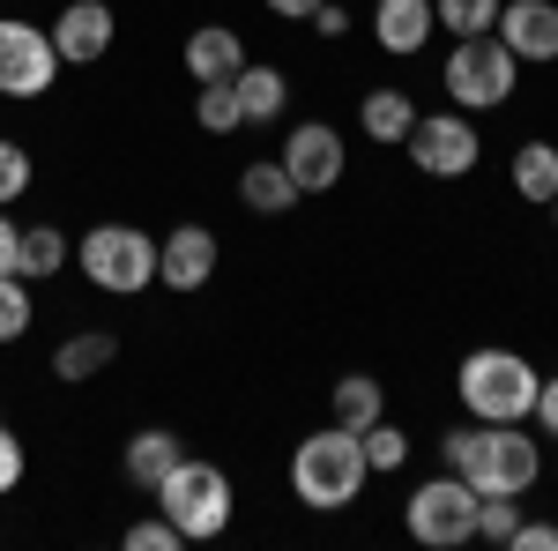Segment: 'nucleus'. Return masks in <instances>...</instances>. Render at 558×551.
<instances>
[{
	"instance_id": "f257e3e1",
	"label": "nucleus",
	"mask_w": 558,
	"mask_h": 551,
	"mask_svg": "<svg viewBox=\"0 0 558 551\" xmlns=\"http://www.w3.org/2000/svg\"><path fill=\"white\" fill-rule=\"evenodd\" d=\"M439 455L454 477H470L476 492H529L536 477H544V440L536 432H521V424H454L447 440H439Z\"/></svg>"
},
{
	"instance_id": "f03ea898",
	"label": "nucleus",
	"mask_w": 558,
	"mask_h": 551,
	"mask_svg": "<svg viewBox=\"0 0 558 551\" xmlns=\"http://www.w3.org/2000/svg\"><path fill=\"white\" fill-rule=\"evenodd\" d=\"M365 477H373V463H365V440H357L350 424H320V432H305L299 455H291V492H299L313 514L350 507V500L365 492Z\"/></svg>"
},
{
	"instance_id": "7ed1b4c3",
	"label": "nucleus",
	"mask_w": 558,
	"mask_h": 551,
	"mask_svg": "<svg viewBox=\"0 0 558 551\" xmlns=\"http://www.w3.org/2000/svg\"><path fill=\"white\" fill-rule=\"evenodd\" d=\"M454 387H462L470 418H484V424H521L536 410V366H529L521 350H499V343L470 350L462 373H454Z\"/></svg>"
},
{
	"instance_id": "20e7f679",
	"label": "nucleus",
	"mask_w": 558,
	"mask_h": 551,
	"mask_svg": "<svg viewBox=\"0 0 558 551\" xmlns=\"http://www.w3.org/2000/svg\"><path fill=\"white\" fill-rule=\"evenodd\" d=\"M157 507L165 522L179 529V544H209L231 529V477L216 463H194V455H179L165 469V484H157Z\"/></svg>"
},
{
	"instance_id": "39448f33",
	"label": "nucleus",
	"mask_w": 558,
	"mask_h": 551,
	"mask_svg": "<svg viewBox=\"0 0 558 551\" xmlns=\"http://www.w3.org/2000/svg\"><path fill=\"white\" fill-rule=\"evenodd\" d=\"M439 83L454 97V112H499L521 83V60L499 45V31H484V38H454L447 52V68H439Z\"/></svg>"
},
{
	"instance_id": "423d86ee",
	"label": "nucleus",
	"mask_w": 558,
	"mask_h": 551,
	"mask_svg": "<svg viewBox=\"0 0 558 551\" xmlns=\"http://www.w3.org/2000/svg\"><path fill=\"white\" fill-rule=\"evenodd\" d=\"M75 268H83L97 291L112 298H134L157 284V239L149 231H134V224H97L75 239Z\"/></svg>"
},
{
	"instance_id": "0eeeda50",
	"label": "nucleus",
	"mask_w": 558,
	"mask_h": 551,
	"mask_svg": "<svg viewBox=\"0 0 558 551\" xmlns=\"http://www.w3.org/2000/svg\"><path fill=\"white\" fill-rule=\"evenodd\" d=\"M402 522H410V537L432 551H454L476 537V484L470 477H432V484H417L410 492V507H402Z\"/></svg>"
},
{
	"instance_id": "6e6552de",
	"label": "nucleus",
	"mask_w": 558,
	"mask_h": 551,
	"mask_svg": "<svg viewBox=\"0 0 558 551\" xmlns=\"http://www.w3.org/2000/svg\"><path fill=\"white\" fill-rule=\"evenodd\" d=\"M402 149L417 157L425 179H462V171H476V157H484L470 112H417V128L402 134Z\"/></svg>"
},
{
	"instance_id": "1a4fd4ad",
	"label": "nucleus",
	"mask_w": 558,
	"mask_h": 551,
	"mask_svg": "<svg viewBox=\"0 0 558 551\" xmlns=\"http://www.w3.org/2000/svg\"><path fill=\"white\" fill-rule=\"evenodd\" d=\"M52 75H60L52 31L23 23V15H0V97H45Z\"/></svg>"
},
{
	"instance_id": "9d476101",
	"label": "nucleus",
	"mask_w": 558,
	"mask_h": 551,
	"mask_svg": "<svg viewBox=\"0 0 558 551\" xmlns=\"http://www.w3.org/2000/svg\"><path fill=\"white\" fill-rule=\"evenodd\" d=\"M276 165L299 179V194H328V187H343L350 149H343V134L328 128V120H299V134L283 142V157H276Z\"/></svg>"
},
{
	"instance_id": "9b49d317",
	"label": "nucleus",
	"mask_w": 558,
	"mask_h": 551,
	"mask_svg": "<svg viewBox=\"0 0 558 551\" xmlns=\"http://www.w3.org/2000/svg\"><path fill=\"white\" fill-rule=\"evenodd\" d=\"M120 38V15L105 8V0H68L60 8V23H52V52L68 60V68H97L105 52Z\"/></svg>"
},
{
	"instance_id": "f8f14e48",
	"label": "nucleus",
	"mask_w": 558,
	"mask_h": 551,
	"mask_svg": "<svg viewBox=\"0 0 558 551\" xmlns=\"http://www.w3.org/2000/svg\"><path fill=\"white\" fill-rule=\"evenodd\" d=\"M209 276H216V231L209 224H179L172 239H157V284L202 291Z\"/></svg>"
},
{
	"instance_id": "ddd939ff",
	"label": "nucleus",
	"mask_w": 558,
	"mask_h": 551,
	"mask_svg": "<svg viewBox=\"0 0 558 551\" xmlns=\"http://www.w3.org/2000/svg\"><path fill=\"white\" fill-rule=\"evenodd\" d=\"M492 31L514 60H558V0H507Z\"/></svg>"
},
{
	"instance_id": "4468645a",
	"label": "nucleus",
	"mask_w": 558,
	"mask_h": 551,
	"mask_svg": "<svg viewBox=\"0 0 558 551\" xmlns=\"http://www.w3.org/2000/svg\"><path fill=\"white\" fill-rule=\"evenodd\" d=\"M432 31H439L432 0H380V8H373V38H380V52H395V60L425 52Z\"/></svg>"
},
{
	"instance_id": "2eb2a0df",
	"label": "nucleus",
	"mask_w": 558,
	"mask_h": 551,
	"mask_svg": "<svg viewBox=\"0 0 558 551\" xmlns=\"http://www.w3.org/2000/svg\"><path fill=\"white\" fill-rule=\"evenodd\" d=\"M246 68V38L231 31V23H202L194 38H186V75L194 83H231Z\"/></svg>"
},
{
	"instance_id": "dca6fc26",
	"label": "nucleus",
	"mask_w": 558,
	"mask_h": 551,
	"mask_svg": "<svg viewBox=\"0 0 558 551\" xmlns=\"http://www.w3.org/2000/svg\"><path fill=\"white\" fill-rule=\"evenodd\" d=\"M231 89H239V120H246V128H276V120H283V105H291L283 68H260V60H246V68L231 75Z\"/></svg>"
},
{
	"instance_id": "f3484780",
	"label": "nucleus",
	"mask_w": 558,
	"mask_h": 551,
	"mask_svg": "<svg viewBox=\"0 0 558 551\" xmlns=\"http://www.w3.org/2000/svg\"><path fill=\"white\" fill-rule=\"evenodd\" d=\"M112 358H120V336H105V328H83V336H68L60 350H52V381L83 387V381H97Z\"/></svg>"
},
{
	"instance_id": "a211bd4d",
	"label": "nucleus",
	"mask_w": 558,
	"mask_h": 551,
	"mask_svg": "<svg viewBox=\"0 0 558 551\" xmlns=\"http://www.w3.org/2000/svg\"><path fill=\"white\" fill-rule=\"evenodd\" d=\"M179 455H186V447H179V432H165V424H149V432H134L128 440V484L134 492H157V484H165V469L179 463Z\"/></svg>"
},
{
	"instance_id": "6ab92c4d",
	"label": "nucleus",
	"mask_w": 558,
	"mask_h": 551,
	"mask_svg": "<svg viewBox=\"0 0 558 551\" xmlns=\"http://www.w3.org/2000/svg\"><path fill=\"white\" fill-rule=\"evenodd\" d=\"M357 128H365V142H402V134L417 128V105L402 97L395 83L365 89V105H357Z\"/></svg>"
},
{
	"instance_id": "aec40b11",
	"label": "nucleus",
	"mask_w": 558,
	"mask_h": 551,
	"mask_svg": "<svg viewBox=\"0 0 558 551\" xmlns=\"http://www.w3.org/2000/svg\"><path fill=\"white\" fill-rule=\"evenodd\" d=\"M239 202L254 216H283V209H299V179L276 165V157H268V165H246L239 171Z\"/></svg>"
},
{
	"instance_id": "412c9836",
	"label": "nucleus",
	"mask_w": 558,
	"mask_h": 551,
	"mask_svg": "<svg viewBox=\"0 0 558 551\" xmlns=\"http://www.w3.org/2000/svg\"><path fill=\"white\" fill-rule=\"evenodd\" d=\"M514 194L551 209V194H558V142H521V149H514Z\"/></svg>"
},
{
	"instance_id": "4be33fe9",
	"label": "nucleus",
	"mask_w": 558,
	"mask_h": 551,
	"mask_svg": "<svg viewBox=\"0 0 558 551\" xmlns=\"http://www.w3.org/2000/svg\"><path fill=\"white\" fill-rule=\"evenodd\" d=\"M380 418H387V387L373 373H343L336 381V424L365 432V424H380Z\"/></svg>"
},
{
	"instance_id": "5701e85b",
	"label": "nucleus",
	"mask_w": 558,
	"mask_h": 551,
	"mask_svg": "<svg viewBox=\"0 0 558 551\" xmlns=\"http://www.w3.org/2000/svg\"><path fill=\"white\" fill-rule=\"evenodd\" d=\"M68 261H75V247H68L60 224H31L23 231V276H60Z\"/></svg>"
},
{
	"instance_id": "b1692460",
	"label": "nucleus",
	"mask_w": 558,
	"mask_h": 551,
	"mask_svg": "<svg viewBox=\"0 0 558 551\" xmlns=\"http://www.w3.org/2000/svg\"><path fill=\"white\" fill-rule=\"evenodd\" d=\"M499 8H507V0H432L439 31H454V38H484V31L499 23Z\"/></svg>"
},
{
	"instance_id": "393cba45",
	"label": "nucleus",
	"mask_w": 558,
	"mask_h": 551,
	"mask_svg": "<svg viewBox=\"0 0 558 551\" xmlns=\"http://www.w3.org/2000/svg\"><path fill=\"white\" fill-rule=\"evenodd\" d=\"M521 529V492H476V537L484 544H507Z\"/></svg>"
},
{
	"instance_id": "a878e982",
	"label": "nucleus",
	"mask_w": 558,
	"mask_h": 551,
	"mask_svg": "<svg viewBox=\"0 0 558 551\" xmlns=\"http://www.w3.org/2000/svg\"><path fill=\"white\" fill-rule=\"evenodd\" d=\"M31 321H38V306H31V276H0V343H23V336H31Z\"/></svg>"
},
{
	"instance_id": "bb28decb",
	"label": "nucleus",
	"mask_w": 558,
	"mask_h": 551,
	"mask_svg": "<svg viewBox=\"0 0 558 551\" xmlns=\"http://www.w3.org/2000/svg\"><path fill=\"white\" fill-rule=\"evenodd\" d=\"M194 120H202L209 134H239V128H246V120H239V89H231V83H202Z\"/></svg>"
},
{
	"instance_id": "cd10ccee",
	"label": "nucleus",
	"mask_w": 558,
	"mask_h": 551,
	"mask_svg": "<svg viewBox=\"0 0 558 551\" xmlns=\"http://www.w3.org/2000/svg\"><path fill=\"white\" fill-rule=\"evenodd\" d=\"M357 440H365V463H373V477H387V469L410 463V432H395L387 418H380V424H365Z\"/></svg>"
},
{
	"instance_id": "c85d7f7f",
	"label": "nucleus",
	"mask_w": 558,
	"mask_h": 551,
	"mask_svg": "<svg viewBox=\"0 0 558 551\" xmlns=\"http://www.w3.org/2000/svg\"><path fill=\"white\" fill-rule=\"evenodd\" d=\"M23 194H31V149L0 134V209H8V202H23Z\"/></svg>"
},
{
	"instance_id": "c756f323",
	"label": "nucleus",
	"mask_w": 558,
	"mask_h": 551,
	"mask_svg": "<svg viewBox=\"0 0 558 551\" xmlns=\"http://www.w3.org/2000/svg\"><path fill=\"white\" fill-rule=\"evenodd\" d=\"M128 551H179V529L157 514V522H134L128 529Z\"/></svg>"
},
{
	"instance_id": "7c9ffc66",
	"label": "nucleus",
	"mask_w": 558,
	"mask_h": 551,
	"mask_svg": "<svg viewBox=\"0 0 558 551\" xmlns=\"http://www.w3.org/2000/svg\"><path fill=\"white\" fill-rule=\"evenodd\" d=\"M0 276H23V224L0 209Z\"/></svg>"
},
{
	"instance_id": "2f4dec72",
	"label": "nucleus",
	"mask_w": 558,
	"mask_h": 551,
	"mask_svg": "<svg viewBox=\"0 0 558 551\" xmlns=\"http://www.w3.org/2000/svg\"><path fill=\"white\" fill-rule=\"evenodd\" d=\"M23 484V440L8 432V418H0V492H15Z\"/></svg>"
},
{
	"instance_id": "473e14b6",
	"label": "nucleus",
	"mask_w": 558,
	"mask_h": 551,
	"mask_svg": "<svg viewBox=\"0 0 558 551\" xmlns=\"http://www.w3.org/2000/svg\"><path fill=\"white\" fill-rule=\"evenodd\" d=\"M507 544H514V551H558V522H521Z\"/></svg>"
},
{
	"instance_id": "72a5a7b5",
	"label": "nucleus",
	"mask_w": 558,
	"mask_h": 551,
	"mask_svg": "<svg viewBox=\"0 0 558 551\" xmlns=\"http://www.w3.org/2000/svg\"><path fill=\"white\" fill-rule=\"evenodd\" d=\"M529 418H536V432H551V440H558V373H551V381H536V410H529Z\"/></svg>"
},
{
	"instance_id": "f704fd0d",
	"label": "nucleus",
	"mask_w": 558,
	"mask_h": 551,
	"mask_svg": "<svg viewBox=\"0 0 558 551\" xmlns=\"http://www.w3.org/2000/svg\"><path fill=\"white\" fill-rule=\"evenodd\" d=\"M313 31H320V38H343V31H350V15L336 8V0H320V8H313Z\"/></svg>"
},
{
	"instance_id": "c9c22d12",
	"label": "nucleus",
	"mask_w": 558,
	"mask_h": 551,
	"mask_svg": "<svg viewBox=\"0 0 558 551\" xmlns=\"http://www.w3.org/2000/svg\"><path fill=\"white\" fill-rule=\"evenodd\" d=\"M313 8L320 0H268V15H283V23H313Z\"/></svg>"
},
{
	"instance_id": "e433bc0d",
	"label": "nucleus",
	"mask_w": 558,
	"mask_h": 551,
	"mask_svg": "<svg viewBox=\"0 0 558 551\" xmlns=\"http://www.w3.org/2000/svg\"><path fill=\"white\" fill-rule=\"evenodd\" d=\"M551 224H558V194H551Z\"/></svg>"
}]
</instances>
